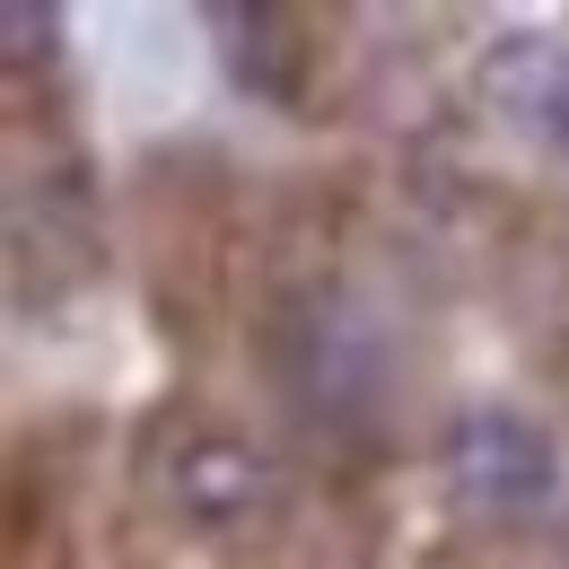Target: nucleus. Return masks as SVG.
<instances>
[{
    "label": "nucleus",
    "mask_w": 569,
    "mask_h": 569,
    "mask_svg": "<svg viewBox=\"0 0 569 569\" xmlns=\"http://www.w3.org/2000/svg\"><path fill=\"white\" fill-rule=\"evenodd\" d=\"M272 377L316 429H368L395 386L386 316L342 281H307L272 307Z\"/></svg>",
    "instance_id": "obj_1"
},
{
    "label": "nucleus",
    "mask_w": 569,
    "mask_h": 569,
    "mask_svg": "<svg viewBox=\"0 0 569 569\" xmlns=\"http://www.w3.org/2000/svg\"><path fill=\"white\" fill-rule=\"evenodd\" d=\"M149 491H158V508L184 535L228 543V535H254V526L281 517V465L254 438H237V429L184 421V429H167V447L149 456Z\"/></svg>",
    "instance_id": "obj_2"
},
{
    "label": "nucleus",
    "mask_w": 569,
    "mask_h": 569,
    "mask_svg": "<svg viewBox=\"0 0 569 569\" xmlns=\"http://www.w3.org/2000/svg\"><path fill=\"white\" fill-rule=\"evenodd\" d=\"M438 473H447V491L465 499V508L517 517V508L552 499L561 447H552L543 421H526V412H508V403H465V412L447 421V438H438Z\"/></svg>",
    "instance_id": "obj_3"
},
{
    "label": "nucleus",
    "mask_w": 569,
    "mask_h": 569,
    "mask_svg": "<svg viewBox=\"0 0 569 569\" xmlns=\"http://www.w3.org/2000/svg\"><path fill=\"white\" fill-rule=\"evenodd\" d=\"M79 281H97V211L79 176H36L9 211V298L18 316H53Z\"/></svg>",
    "instance_id": "obj_4"
},
{
    "label": "nucleus",
    "mask_w": 569,
    "mask_h": 569,
    "mask_svg": "<svg viewBox=\"0 0 569 569\" xmlns=\"http://www.w3.org/2000/svg\"><path fill=\"white\" fill-rule=\"evenodd\" d=\"M473 97L508 132H526L535 149L569 158V44L561 36H535V27L491 36L482 62H473Z\"/></svg>",
    "instance_id": "obj_5"
},
{
    "label": "nucleus",
    "mask_w": 569,
    "mask_h": 569,
    "mask_svg": "<svg viewBox=\"0 0 569 569\" xmlns=\"http://www.w3.org/2000/svg\"><path fill=\"white\" fill-rule=\"evenodd\" d=\"M211 27L228 36V79L254 97V106H272V114H298L307 106V79H316V27L298 18V9H272V0H254V9H211Z\"/></svg>",
    "instance_id": "obj_6"
},
{
    "label": "nucleus",
    "mask_w": 569,
    "mask_h": 569,
    "mask_svg": "<svg viewBox=\"0 0 569 569\" xmlns=\"http://www.w3.org/2000/svg\"><path fill=\"white\" fill-rule=\"evenodd\" d=\"M508 307L535 342L569 351V219H535V237L508 254Z\"/></svg>",
    "instance_id": "obj_7"
},
{
    "label": "nucleus",
    "mask_w": 569,
    "mask_h": 569,
    "mask_svg": "<svg viewBox=\"0 0 569 569\" xmlns=\"http://www.w3.org/2000/svg\"><path fill=\"white\" fill-rule=\"evenodd\" d=\"M0 53H9V71H36V62H53V36H62V9L53 0H9L0 9Z\"/></svg>",
    "instance_id": "obj_8"
}]
</instances>
